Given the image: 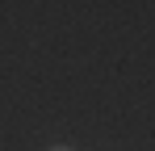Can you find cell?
I'll return each instance as SVG.
<instances>
[{
	"label": "cell",
	"instance_id": "6da1fadb",
	"mask_svg": "<svg viewBox=\"0 0 155 151\" xmlns=\"http://www.w3.org/2000/svg\"><path fill=\"white\" fill-rule=\"evenodd\" d=\"M51 151H76V147H51Z\"/></svg>",
	"mask_w": 155,
	"mask_h": 151
}]
</instances>
